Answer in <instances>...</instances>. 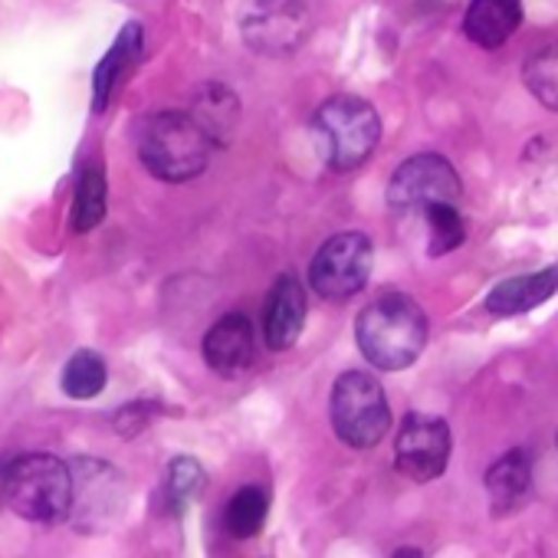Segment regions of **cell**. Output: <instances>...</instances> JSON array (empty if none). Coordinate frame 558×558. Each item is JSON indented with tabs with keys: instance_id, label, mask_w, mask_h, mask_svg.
Segmentation results:
<instances>
[{
	"instance_id": "obj_1",
	"label": "cell",
	"mask_w": 558,
	"mask_h": 558,
	"mask_svg": "<svg viewBox=\"0 0 558 558\" xmlns=\"http://www.w3.org/2000/svg\"><path fill=\"white\" fill-rule=\"evenodd\" d=\"M427 316L404 293H385L355 319V342L362 355L381 372L411 368L427 349Z\"/></svg>"
},
{
	"instance_id": "obj_19",
	"label": "cell",
	"mask_w": 558,
	"mask_h": 558,
	"mask_svg": "<svg viewBox=\"0 0 558 558\" xmlns=\"http://www.w3.org/2000/svg\"><path fill=\"white\" fill-rule=\"evenodd\" d=\"M266 515H269V493L263 486H240L223 509V525L233 538H253L266 525Z\"/></svg>"
},
{
	"instance_id": "obj_10",
	"label": "cell",
	"mask_w": 558,
	"mask_h": 558,
	"mask_svg": "<svg viewBox=\"0 0 558 558\" xmlns=\"http://www.w3.org/2000/svg\"><path fill=\"white\" fill-rule=\"evenodd\" d=\"M125 502V480L106 460H76L73 463V519L80 529L96 532Z\"/></svg>"
},
{
	"instance_id": "obj_22",
	"label": "cell",
	"mask_w": 558,
	"mask_h": 558,
	"mask_svg": "<svg viewBox=\"0 0 558 558\" xmlns=\"http://www.w3.org/2000/svg\"><path fill=\"white\" fill-rule=\"evenodd\" d=\"M204 489V470L194 457H174L165 480V499L174 515H181Z\"/></svg>"
},
{
	"instance_id": "obj_21",
	"label": "cell",
	"mask_w": 558,
	"mask_h": 558,
	"mask_svg": "<svg viewBox=\"0 0 558 558\" xmlns=\"http://www.w3.org/2000/svg\"><path fill=\"white\" fill-rule=\"evenodd\" d=\"M522 83L545 109L558 112V44H548L525 60Z\"/></svg>"
},
{
	"instance_id": "obj_8",
	"label": "cell",
	"mask_w": 558,
	"mask_h": 558,
	"mask_svg": "<svg viewBox=\"0 0 558 558\" xmlns=\"http://www.w3.org/2000/svg\"><path fill=\"white\" fill-rule=\"evenodd\" d=\"M240 34L263 57L296 53L310 37L306 0H253L240 21Z\"/></svg>"
},
{
	"instance_id": "obj_16",
	"label": "cell",
	"mask_w": 558,
	"mask_h": 558,
	"mask_svg": "<svg viewBox=\"0 0 558 558\" xmlns=\"http://www.w3.org/2000/svg\"><path fill=\"white\" fill-rule=\"evenodd\" d=\"M142 44H145V34H142L138 24H129V27L116 37L112 50L102 57V63H99L96 73H93V109H96V112H102V109L109 106V99H112V93L119 89V83L125 80V73L138 63Z\"/></svg>"
},
{
	"instance_id": "obj_2",
	"label": "cell",
	"mask_w": 558,
	"mask_h": 558,
	"mask_svg": "<svg viewBox=\"0 0 558 558\" xmlns=\"http://www.w3.org/2000/svg\"><path fill=\"white\" fill-rule=\"evenodd\" d=\"M217 142L191 112H158L142 125L138 158L158 181H191L197 178Z\"/></svg>"
},
{
	"instance_id": "obj_15",
	"label": "cell",
	"mask_w": 558,
	"mask_h": 558,
	"mask_svg": "<svg viewBox=\"0 0 558 558\" xmlns=\"http://www.w3.org/2000/svg\"><path fill=\"white\" fill-rule=\"evenodd\" d=\"M522 24V0H470L463 31L466 37L483 47L496 50L502 47Z\"/></svg>"
},
{
	"instance_id": "obj_11",
	"label": "cell",
	"mask_w": 558,
	"mask_h": 558,
	"mask_svg": "<svg viewBox=\"0 0 558 558\" xmlns=\"http://www.w3.org/2000/svg\"><path fill=\"white\" fill-rule=\"evenodd\" d=\"M306 326V290L300 279L283 272L266 293L263 303V339L272 352H287L300 342Z\"/></svg>"
},
{
	"instance_id": "obj_3",
	"label": "cell",
	"mask_w": 558,
	"mask_h": 558,
	"mask_svg": "<svg viewBox=\"0 0 558 558\" xmlns=\"http://www.w3.org/2000/svg\"><path fill=\"white\" fill-rule=\"evenodd\" d=\"M8 506L27 522H63L73 512V466L53 453L8 460Z\"/></svg>"
},
{
	"instance_id": "obj_13",
	"label": "cell",
	"mask_w": 558,
	"mask_h": 558,
	"mask_svg": "<svg viewBox=\"0 0 558 558\" xmlns=\"http://www.w3.org/2000/svg\"><path fill=\"white\" fill-rule=\"evenodd\" d=\"M486 493L496 515H509L532 496V457L515 447L486 470Z\"/></svg>"
},
{
	"instance_id": "obj_24",
	"label": "cell",
	"mask_w": 558,
	"mask_h": 558,
	"mask_svg": "<svg viewBox=\"0 0 558 558\" xmlns=\"http://www.w3.org/2000/svg\"><path fill=\"white\" fill-rule=\"evenodd\" d=\"M0 506H8V460H0Z\"/></svg>"
},
{
	"instance_id": "obj_4",
	"label": "cell",
	"mask_w": 558,
	"mask_h": 558,
	"mask_svg": "<svg viewBox=\"0 0 558 558\" xmlns=\"http://www.w3.org/2000/svg\"><path fill=\"white\" fill-rule=\"evenodd\" d=\"M313 135L332 171L365 165L381 142L378 109L359 96H332L313 116Z\"/></svg>"
},
{
	"instance_id": "obj_9",
	"label": "cell",
	"mask_w": 558,
	"mask_h": 558,
	"mask_svg": "<svg viewBox=\"0 0 558 558\" xmlns=\"http://www.w3.org/2000/svg\"><path fill=\"white\" fill-rule=\"evenodd\" d=\"M450 450H453V434L450 424L430 414H408L398 427L395 437V466L414 480V483H427L437 480L447 463H450Z\"/></svg>"
},
{
	"instance_id": "obj_6",
	"label": "cell",
	"mask_w": 558,
	"mask_h": 558,
	"mask_svg": "<svg viewBox=\"0 0 558 558\" xmlns=\"http://www.w3.org/2000/svg\"><path fill=\"white\" fill-rule=\"evenodd\" d=\"M375 263V246L365 233L345 230L329 236L310 263V283L323 300H352L365 290Z\"/></svg>"
},
{
	"instance_id": "obj_17",
	"label": "cell",
	"mask_w": 558,
	"mask_h": 558,
	"mask_svg": "<svg viewBox=\"0 0 558 558\" xmlns=\"http://www.w3.org/2000/svg\"><path fill=\"white\" fill-rule=\"evenodd\" d=\"M191 116L207 129V135L217 142V145H227L233 129H236V119H240V102L236 96L220 86V83H210L204 86L197 96H194V109Z\"/></svg>"
},
{
	"instance_id": "obj_12",
	"label": "cell",
	"mask_w": 558,
	"mask_h": 558,
	"mask_svg": "<svg viewBox=\"0 0 558 558\" xmlns=\"http://www.w3.org/2000/svg\"><path fill=\"white\" fill-rule=\"evenodd\" d=\"M253 355H256V339L243 313L220 316L204 336V359L223 378H236L240 372H246L253 365Z\"/></svg>"
},
{
	"instance_id": "obj_14",
	"label": "cell",
	"mask_w": 558,
	"mask_h": 558,
	"mask_svg": "<svg viewBox=\"0 0 558 558\" xmlns=\"http://www.w3.org/2000/svg\"><path fill=\"white\" fill-rule=\"evenodd\" d=\"M555 293H558V266H545L529 276L502 279L499 287L489 290L486 310L493 316H522V313L542 306L545 300H551Z\"/></svg>"
},
{
	"instance_id": "obj_20",
	"label": "cell",
	"mask_w": 558,
	"mask_h": 558,
	"mask_svg": "<svg viewBox=\"0 0 558 558\" xmlns=\"http://www.w3.org/2000/svg\"><path fill=\"white\" fill-rule=\"evenodd\" d=\"M106 381H109V368H106L102 355L93 349H80L63 368V391L76 401H89V398L102 395Z\"/></svg>"
},
{
	"instance_id": "obj_7",
	"label": "cell",
	"mask_w": 558,
	"mask_h": 558,
	"mask_svg": "<svg viewBox=\"0 0 558 558\" xmlns=\"http://www.w3.org/2000/svg\"><path fill=\"white\" fill-rule=\"evenodd\" d=\"M463 194L457 168L434 151L414 155L395 168L388 181V204L398 214H427L434 204H457Z\"/></svg>"
},
{
	"instance_id": "obj_5",
	"label": "cell",
	"mask_w": 558,
	"mask_h": 558,
	"mask_svg": "<svg viewBox=\"0 0 558 558\" xmlns=\"http://www.w3.org/2000/svg\"><path fill=\"white\" fill-rule=\"evenodd\" d=\"M329 414L339 440L355 450L381 444V437H388L391 430V408L385 388L368 372H345L336 378Z\"/></svg>"
},
{
	"instance_id": "obj_23",
	"label": "cell",
	"mask_w": 558,
	"mask_h": 558,
	"mask_svg": "<svg viewBox=\"0 0 558 558\" xmlns=\"http://www.w3.org/2000/svg\"><path fill=\"white\" fill-rule=\"evenodd\" d=\"M424 220H427V253L430 256H444V253L457 250L466 236L457 204H434L424 214Z\"/></svg>"
},
{
	"instance_id": "obj_18",
	"label": "cell",
	"mask_w": 558,
	"mask_h": 558,
	"mask_svg": "<svg viewBox=\"0 0 558 558\" xmlns=\"http://www.w3.org/2000/svg\"><path fill=\"white\" fill-rule=\"evenodd\" d=\"M106 201H109V184H106L102 165H86L76 181V197H73V214H70L73 230L76 233L96 230L106 217Z\"/></svg>"
}]
</instances>
